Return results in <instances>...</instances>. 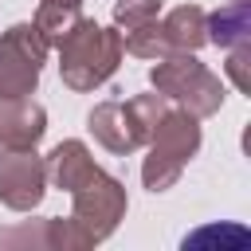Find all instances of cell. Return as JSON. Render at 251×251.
<instances>
[{
	"label": "cell",
	"mask_w": 251,
	"mask_h": 251,
	"mask_svg": "<svg viewBox=\"0 0 251 251\" xmlns=\"http://www.w3.org/2000/svg\"><path fill=\"white\" fill-rule=\"evenodd\" d=\"M47 129V114L31 98H8L0 102V149H35V141Z\"/></svg>",
	"instance_id": "ba28073f"
},
{
	"label": "cell",
	"mask_w": 251,
	"mask_h": 251,
	"mask_svg": "<svg viewBox=\"0 0 251 251\" xmlns=\"http://www.w3.org/2000/svg\"><path fill=\"white\" fill-rule=\"evenodd\" d=\"M122 35V51L137 55V59H161L169 55V43L161 35V24H141V27H129V31H118Z\"/></svg>",
	"instance_id": "4fadbf2b"
},
{
	"label": "cell",
	"mask_w": 251,
	"mask_h": 251,
	"mask_svg": "<svg viewBox=\"0 0 251 251\" xmlns=\"http://www.w3.org/2000/svg\"><path fill=\"white\" fill-rule=\"evenodd\" d=\"M71 4H82V0H71Z\"/></svg>",
	"instance_id": "2e32d148"
},
{
	"label": "cell",
	"mask_w": 251,
	"mask_h": 251,
	"mask_svg": "<svg viewBox=\"0 0 251 251\" xmlns=\"http://www.w3.org/2000/svg\"><path fill=\"white\" fill-rule=\"evenodd\" d=\"M47 192V161L35 149H4L0 153V204L12 212H31Z\"/></svg>",
	"instance_id": "8992f818"
},
{
	"label": "cell",
	"mask_w": 251,
	"mask_h": 251,
	"mask_svg": "<svg viewBox=\"0 0 251 251\" xmlns=\"http://www.w3.org/2000/svg\"><path fill=\"white\" fill-rule=\"evenodd\" d=\"M47 59V39L35 24H16L0 35V102L31 98Z\"/></svg>",
	"instance_id": "5b68a950"
},
{
	"label": "cell",
	"mask_w": 251,
	"mask_h": 251,
	"mask_svg": "<svg viewBox=\"0 0 251 251\" xmlns=\"http://www.w3.org/2000/svg\"><path fill=\"white\" fill-rule=\"evenodd\" d=\"M78 20H82V12H78V4H71V0H43L39 12H35V27H39V35L47 39V47H59V43L75 31Z\"/></svg>",
	"instance_id": "7c38bea8"
},
{
	"label": "cell",
	"mask_w": 251,
	"mask_h": 251,
	"mask_svg": "<svg viewBox=\"0 0 251 251\" xmlns=\"http://www.w3.org/2000/svg\"><path fill=\"white\" fill-rule=\"evenodd\" d=\"M118 63H122V35L114 27H102V24L86 20V16L59 43V75L78 94L102 86L118 71Z\"/></svg>",
	"instance_id": "6da1fadb"
},
{
	"label": "cell",
	"mask_w": 251,
	"mask_h": 251,
	"mask_svg": "<svg viewBox=\"0 0 251 251\" xmlns=\"http://www.w3.org/2000/svg\"><path fill=\"white\" fill-rule=\"evenodd\" d=\"M86 126H90L94 141L106 145L110 153H133L137 145H145V126L137 122L129 102H102V106H94Z\"/></svg>",
	"instance_id": "52a82bcc"
},
{
	"label": "cell",
	"mask_w": 251,
	"mask_h": 251,
	"mask_svg": "<svg viewBox=\"0 0 251 251\" xmlns=\"http://www.w3.org/2000/svg\"><path fill=\"white\" fill-rule=\"evenodd\" d=\"M71 196H75V212H71L67 224H71L78 247L102 243L118 227V220L126 216V188H122V180L106 176L102 169L94 176H86Z\"/></svg>",
	"instance_id": "277c9868"
},
{
	"label": "cell",
	"mask_w": 251,
	"mask_h": 251,
	"mask_svg": "<svg viewBox=\"0 0 251 251\" xmlns=\"http://www.w3.org/2000/svg\"><path fill=\"white\" fill-rule=\"evenodd\" d=\"M161 35L169 43V51H196L200 43H208L204 31V8L196 4H180L161 20Z\"/></svg>",
	"instance_id": "8fae6325"
},
{
	"label": "cell",
	"mask_w": 251,
	"mask_h": 251,
	"mask_svg": "<svg viewBox=\"0 0 251 251\" xmlns=\"http://www.w3.org/2000/svg\"><path fill=\"white\" fill-rule=\"evenodd\" d=\"M200 149V126L188 110H165L149 129V157L141 165V180L149 192H165L176 184L184 161Z\"/></svg>",
	"instance_id": "7a4b0ae2"
},
{
	"label": "cell",
	"mask_w": 251,
	"mask_h": 251,
	"mask_svg": "<svg viewBox=\"0 0 251 251\" xmlns=\"http://www.w3.org/2000/svg\"><path fill=\"white\" fill-rule=\"evenodd\" d=\"M94 173H98V165H94V157H90V149L82 141H59L51 149V157H47V176L67 192H75Z\"/></svg>",
	"instance_id": "9c48e42d"
},
{
	"label": "cell",
	"mask_w": 251,
	"mask_h": 251,
	"mask_svg": "<svg viewBox=\"0 0 251 251\" xmlns=\"http://www.w3.org/2000/svg\"><path fill=\"white\" fill-rule=\"evenodd\" d=\"M204 31L216 47H239L251 35V0H231L220 12L204 16Z\"/></svg>",
	"instance_id": "30bf717a"
},
{
	"label": "cell",
	"mask_w": 251,
	"mask_h": 251,
	"mask_svg": "<svg viewBox=\"0 0 251 251\" xmlns=\"http://www.w3.org/2000/svg\"><path fill=\"white\" fill-rule=\"evenodd\" d=\"M157 16H161V0H118L114 4V24L122 31L141 27V24H153Z\"/></svg>",
	"instance_id": "5bb4252c"
},
{
	"label": "cell",
	"mask_w": 251,
	"mask_h": 251,
	"mask_svg": "<svg viewBox=\"0 0 251 251\" xmlns=\"http://www.w3.org/2000/svg\"><path fill=\"white\" fill-rule=\"evenodd\" d=\"M247 59H251V47H247V43L231 47V59H227V75H231V82H235L239 90H247V86H251V78H247Z\"/></svg>",
	"instance_id": "9a60e30c"
},
{
	"label": "cell",
	"mask_w": 251,
	"mask_h": 251,
	"mask_svg": "<svg viewBox=\"0 0 251 251\" xmlns=\"http://www.w3.org/2000/svg\"><path fill=\"white\" fill-rule=\"evenodd\" d=\"M149 78H153L157 94L180 102L192 118H208V114H216V110L224 106V86H220V78H216L192 51H169V55H161Z\"/></svg>",
	"instance_id": "3957f363"
}]
</instances>
